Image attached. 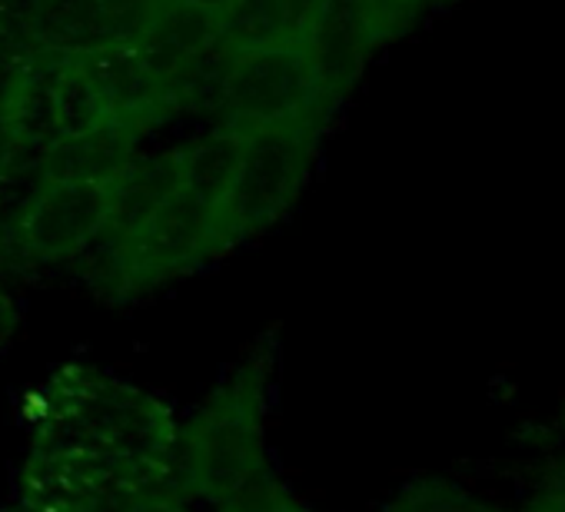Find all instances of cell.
<instances>
[{"label": "cell", "instance_id": "6", "mask_svg": "<svg viewBox=\"0 0 565 512\" xmlns=\"http://www.w3.org/2000/svg\"><path fill=\"white\" fill-rule=\"evenodd\" d=\"M173 476L177 466L77 449H31L18 476V502L38 512H107L124 495Z\"/></svg>", "mask_w": 565, "mask_h": 512}, {"label": "cell", "instance_id": "3", "mask_svg": "<svg viewBox=\"0 0 565 512\" xmlns=\"http://www.w3.org/2000/svg\"><path fill=\"white\" fill-rule=\"evenodd\" d=\"M323 120H294L246 130L243 160L226 200L216 206V253H230L287 216L320 157Z\"/></svg>", "mask_w": 565, "mask_h": 512}, {"label": "cell", "instance_id": "8", "mask_svg": "<svg viewBox=\"0 0 565 512\" xmlns=\"http://www.w3.org/2000/svg\"><path fill=\"white\" fill-rule=\"evenodd\" d=\"M163 0H31V47L84 57L107 47H134Z\"/></svg>", "mask_w": 565, "mask_h": 512}, {"label": "cell", "instance_id": "22", "mask_svg": "<svg viewBox=\"0 0 565 512\" xmlns=\"http://www.w3.org/2000/svg\"><path fill=\"white\" fill-rule=\"evenodd\" d=\"M186 4H196V8H203V11H223L226 4H230V0H186Z\"/></svg>", "mask_w": 565, "mask_h": 512}, {"label": "cell", "instance_id": "2", "mask_svg": "<svg viewBox=\"0 0 565 512\" xmlns=\"http://www.w3.org/2000/svg\"><path fill=\"white\" fill-rule=\"evenodd\" d=\"M273 337L263 340L236 373L180 426L177 479L190 499L213 509L239 486L269 469L266 419L273 406Z\"/></svg>", "mask_w": 565, "mask_h": 512}, {"label": "cell", "instance_id": "18", "mask_svg": "<svg viewBox=\"0 0 565 512\" xmlns=\"http://www.w3.org/2000/svg\"><path fill=\"white\" fill-rule=\"evenodd\" d=\"M300 499L276 479L273 469L259 472L246 486H239L230 499L216 505V512H294Z\"/></svg>", "mask_w": 565, "mask_h": 512}, {"label": "cell", "instance_id": "9", "mask_svg": "<svg viewBox=\"0 0 565 512\" xmlns=\"http://www.w3.org/2000/svg\"><path fill=\"white\" fill-rule=\"evenodd\" d=\"M94 81L107 117L127 127H137L143 137L167 124L177 110L170 104L167 84L147 67L137 47H107L77 57Z\"/></svg>", "mask_w": 565, "mask_h": 512}, {"label": "cell", "instance_id": "21", "mask_svg": "<svg viewBox=\"0 0 565 512\" xmlns=\"http://www.w3.org/2000/svg\"><path fill=\"white\" fill-rule=\"evenodd\" d=\"M14 327H18V303H14V297L4 287H0V346L8 343Z\"/></svg>", "mask_w": 565, "mask_h": 512}, {"label": "cell", "instance_id": "7", "mask_svg": "<svg viewBox=\"0 0 565 512\" xmlns=\"http://www.w3.org/2000/svg\"><path fill=\"white\" fill-rule=\"evenodd\" d=\"M110 183L41 177L11 223V243L31 264H64L104 239Z\"/></svg>", "mask_w": 565, "mask_h": 512}, {"label": "cell", "instance_id": "4", "mask_svg": "<svg viewBox=\"0 0 565 512\" xmlns=\"http://www.w3.org/2000/svg\"><path fill=\"white\" fill-rule=\"evenodd\" d=\"M104 243L107 297L130 300L220 260L216 213L183 183L127 236Z\"/></svg>", "mask_w": 565, "mask_h": 512}, {"label": "cell", "instance_id": "13", "mask_svg": "<svg viewBox=\"0 0 565 512\" xmlns=\"http://www.w3.org/2000/svg\"><path fill=\"white\" fill-rule=\"evenodd\" d=\"M177 186H180V147L150 157L137 153L110 180V223L104 239H117L137 230Z\"/></svg>", "mask_w": 565, "mask_h": 512}, {"label": "cell", "instance_id": "24", "mask_svg": "<svg viewBox=\"0 0 565 512\" xmlns=\"http://www.w3.org/2000/svg\"><path fill=\"white\" fill-rule=\"evenodd\" d=\"M294 512H317V509H310V505H303V502H300V505H297Z\"/></svg>", "mask_w": 565, "mask_h": 512}, {"label": "cell", "instance_id": "16", "mask_svg": "<svg viewBox=\"0 0 565 512\" xmlns=\"http://www.w3.org/2000/svg\"><path fill=\"white\" fill-rule=\"evenodd\" d=\"M512 466L509 495L515 512H565V439L545 456Z\"/></svg>", "mask_w": 565, "mask_h": 512}, {"label": "cell", "instance_id": "17", "mask_svg": "<svg viewBox=\"0 0 565 512\" xmlns=\"http://www.w3.org/2000/svg\"><path fill=\"white\" fill-rule=\"evenodd\" d=\"M54 120H57V140L87 134L110 120L94 81L87 77L77 57H64L61 64L57 87H54Z\"/></svg>", "mask_w": 565, "mask_h": 512}, {"label": "cell", "instance_id": "23", "mask_svg": "<svg viewBox=\"0 0 565 512\" xmlns=\"http://www.w3.org/2000/svg\"><path fill=\"white\" fill-rule=\"evenodd\" d=\"M552 419H555V426H558V433H562V439H565V399H562V406L555 409Z\"/></svg>", "mask_w": 565, "mask_h": 512}, {"label": "cell", "instance_id": "19", "mask_svg": "<svg viewBox=\"0 0 565 512\" xmlns=\"http://www.w3.org/2000/svg\"><path fill=\"white\" fill-rule=\"evenodd\" d=\"M107 512H193V509H190V495L183 492L180 479L173 476V479H163L157 486L124 495Z\"/></svg>", "mask_w": 565, "mask_h": 512}, {"label": "cell", "instance_id": "12", "mask_svg": "<svg viewBox=\"0 0 565 512\" xmlns=\"http://www.w3.org/2000/svg\"><path fill=\"white\" fill-rule=\"evenodd\" d=\"M216 41L220 34L213 11L186 4V0H163L134 47L147 61V67L167 84L177 71H183Z\"/></svg>", "mask_w": 565, "mask_h": 512}, {"label": "cell", "instance_id": "11", "mask_svg": "<svg viewBox=\"0 0 565 512\" xmlns=\"http://www.w3.org/2000/svg\"><path fill=\"white\" fill-rule=\"evenodd\" d=\"M143 143L137 127L107 120L87 134L64 137L38 157V173L47 180H100L110 183Z\"/></svg>", "mask_w": 565, "mask_h": 512}, {"label": "cell", "instance_id": "10", "mask_svg": "<svg viewBox=\"0 0 565 512\" xmlns=\"http://www.w3.org/2000/svg\"><path fill=\"white\" fill-rule=\"evenodd\" d=\"M61 64L64 54L31 51L0 87V124L14 137L21 160L28 153L41 157L51 143H57L54 87Z\"/></svg>", "mask_w": 565, "mask_h": 512}, {"label": "cell", "instance_id": "15", "mask_svg": "<svg viewBox=\"0 0 565 512\" xmlns=\"http://www.w3.org/2000/svg\"><path fill=\"white\" fill-rule=\"evenodd\" d=\"M216 34L233 54L297 41L287 0H230L223 11H216Z\"/></svg>", "mask_w": 565, "mask_h": 512}, {"label": "cell", "instance_id": "1", "mask_svg": "<svg viewBox=\"0 0 565 512\" xmlns=\"http://www.w3.org/2000/svg\"><path fill=\"white\" fill-rule=\"evenodd\" d=\"M31 449H77L157 466H177L180 423L173 409L97 366L67 363L28 396Z\"/></svg>", "mask_w": 565, "mask_h": 512}, {"label": "cell", "instance_id": "20", "mask_svg": "<svg viewBox=\"0 0 565 512\" xmlns=\"http://www.w3.org/2000/svg\"><path fill=\"white\" fill-rule=\"evenodd\" d=\"M18 163H21V150L14 143V137L8 134V127L0 124V183L11 180V173H14Z\"/></svg>", "mask_w": 565, "mask_h": 512}, {"label": "cell", "instance_id": "14", "mask_svg": "<svg viewBox=\"0 0 565 512\" xmlns=\"http://www.w3.org/2000/svg\"><path fill=\"white\" fill-rule=\"evenodd\" d=\"M243 143H246V130H233L220 124L206 137L180 147V183L206 206H213V213L226 200L236 180Z\"/></svg>", "mask_w": 565, "mask_h": 512}, {"label": "cell", "instance_id": "5", "mask_svg": "<svg viewBox=\"0 0 565 512\" xmlns=\"http://www.w3.org/2000/svg\"><path fill=\"white\" fill-rule=\"evenodd\" d=\"M216 114L223 127L256 130L294 120L330 124L337 107L327 97L310 44L282 41L233 54Z\"/></svg>", "mask_w": 565, "mask_h": 512}]
</instances>
